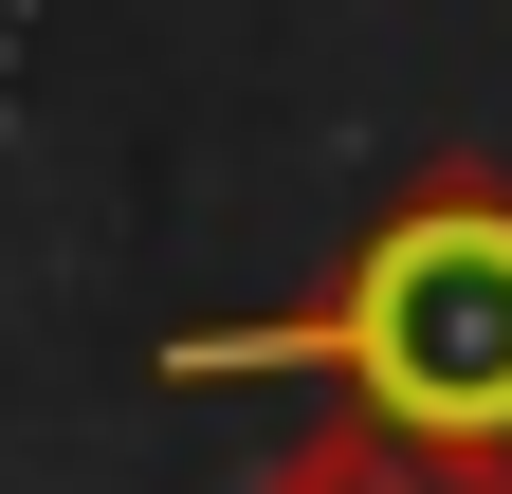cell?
Wrapping results in <instances>:
<instances>
[{
	"label": "cell",
	"mask_w": 512,
	"mask_h": 494,
	"mask_svg": "<svg viewBox=\"0 0 512 494\" xmlns=\"http://www.w3.org/2000/svg\"><path fill=\"white\" fill-rule=\"evenodd\" d=\"M165 385H348L403 440H494L512 458V183L421 165L293 312L165 330Z\"/></svg>",
	"instance_id": "1"
},
{
	"label": "cell",
	"mask_w": 512,
	"mask_h": 494,
	"mask_svg": "<svg viewBox=\"0 0 512 494\" xmlns=\"http://www.w3.org/2000/svg\"><path fill=\"white\" fill-rule=\"evenodd\" d=\"M256 494H512V458H494V440H403V421L330 403L311 440L256 458Z\"/></svg>",
	"instance_id": "2"
}]
</instances>
